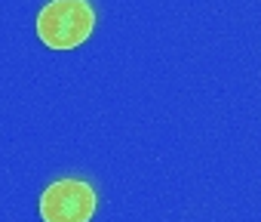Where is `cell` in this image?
<instances>
[{
	"label": "cell",
	"mask_w": 261,
	"mask_h": 222,
	"mask_svg": "<svg viewBox=\"0 0 261 222\" xmlns=\"http://www.w3.org/2000/svg\"><path fill=\"white\" fill-rule=\"evenodd\" d=\"M95 28L89 0H49L37 13V37L49 50H74Z\"/></svg>",
	"instance_id": "6da1fadb"
},
{
	"label": "cell",
	"mask_w": 261,
	"mask_h": 222,
	"mask_svg": "<svg viewBox=\"0 0 261 222\" xmlns=\"http://www.w3.org/2000/svg\"><path fill=\"white\" fill-rule=\"evenodd\" d=\"M95 216V191L83 179H59L40 194L43 222H89Z\"/></svg>",
	"instance_id": "7a4b0ae2"
}]
</instances>
